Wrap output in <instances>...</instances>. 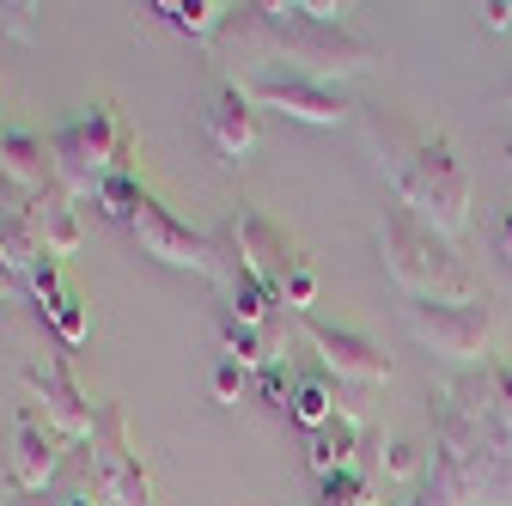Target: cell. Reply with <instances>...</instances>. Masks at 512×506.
<instances>
[{"instance_id":"obj_30","label":"cell","mask_w":512,"mask_h":506,"mask_svg":"<svg viewBox=\"0 0 512 506\" xmlns=\"http://www.w3.org/2000/svg\"><path fill=\"white\" fill-rule=\"evenodd\" d=\"M61 506H104V494H98V482H80L68 500H61Z\"/></svg>"},{"instance_id":"obj_34","label":"cell","mask_w":512,"mask_h":506,"mask_svg":"<svg viewBox=\"0 0 512 506\" xmlns=\"http://www.w3.org/2000/svg\"><path fill=\"white\" fill-rule=\"evenodd\" d=\"M506 98H512V86H506Z\"/></svg>"},{"instance_id":"obj_1","label":"cell","mask_w":512,"mask_h":506,"mask_svg":"<svg viewBox=\"0 0 512 506\" xmlns=\"http://www.w3.org/2000/svg\"><path fill=\"white\" fill-rule=\"evenodd\" d=\"M360 135L366 147L378 153V171L391 177V189L403 196V208L433 226L439 238H458L470 226V177L464 165L452 159V141L439 135H409L397 116L384 110H366L360 116Z\"/></svg>"},{"instance_id":"obj_12","label":"cell","mask_w":512,"mask_h":506,"mask_svg":"<svg viewBox=\"0 0 512 506\" xmlns=\"http://www.w3.org/2000/svg\"><path fill=\"white\" fill-rule=\"evenodd\" d=\"M61 446H68V439H61L37 415V403H19V421H13V470H7L13 494H43L49 476L61 470Z\"/></svg>"},{"instance_id":"obj_19","label":"cell","mask_w":512,"mask_h":506,"mask_svg":"<svg viewBox=\"0 0 512 506\" xmlns=\"http://www.w3.org/2000/svg\"><path fill=\"white\" fill-rule=\"evenodd\" d=\"M220 342H226V360H238L244 372H250V366H256V372L275 366V342L256 330V324H238L232 311H220Z\"/></svg>"},{"instance_id":"obj_23","label":"cell","mask_w":512,"mask_h":506,"mask_svg":"<svg viewBox=\"0 0 512 506\" xmlns=\"http://www.w3.org/2000/svg\"><path fill=\"white\" fill-rule=\"evenodd\" d=\"M366 476L360 470H336V476H324L317 482V506H366Z\"/></svg>"},{"instance_id":"obj_25","label":"cell","mask_w":512,"mask_h":506,"mask_svg":"<svg viewBox=\"0 0 512 506\" xmlns=\"http://www.w3.org/2000/svg\"><path fill=\"white\" fill-rule=\"evenodd\" d=\"M311 299H317V269L299 257V269H293V275H287V287H281V305H293L299 318H305V305H311Z\"/></svg>"},{"instance_id":"obj_5","label":"cell","mask_w":512,"mask_h":506,"mask_svg":"<svg viewBox=\"0 0 512 506\" xmlns=\"http://www.w3.org/2000/svg\"><path fill=\"white\" fill-rule=\"evenodd\" d=\"M128 238L141 244V257H153V263H165V269H189V275H202V281H226V257H220V244L208 238V232H196V226H183L159 196H147L141 202V214L128 220Z\"/></svg>"},{"instance_id":"obj_14","label":"cell","mask_w":512,"mask_h":506,"mask_svg":"<svg viewBox=\"0 0 512 506\" xmlns=\"http://www.w3.org/2000/svg\"><path fill=\"white\" fill-rule=\"evenodd\" d=\"M31 293H37V305H43V318H49V330L61 336V348H80L86 336H92V318H86V305H80V293H68L61 287V269H55V257H43L31 275Z\"/></svg>"},{"instance_id":"obj_6","label":"cell","mask_w":512,"mask_h":506,"mask_svg":"<svg viewBox=\"0 0 512 506\" xmlns=\"http://www.w3.org/2000/svg\"><path fill=\"white\" fill-rule=\"evenodd\" d=\"M214 244H220V257L226 263H238L263 293H275L281 299V287H287V275L299 269V257H293V244H287V232L275 226V220H263L256 208H232L226 214V226L214 232Z\"/></svg>"},{"instance_id":"obj_10","label":"cell","mask_w":512,"mask_h":506,"mask_svg":"<svg viewBox=\"0 0 512 506\" xmlns=\"http://www.w3.org/2000/svg\"><path fill=\"white\" fill-rule=\"evenodd\" d=\"M250 104H269L281 116H299V122H348L354 116V98L342 86H324V80H305V74H287V68H269V74H256L250 86Z\"/></svg>"},{"instance_id":"obj_2","label":"cell","mask_w":512,"mask_h":506,"mask_svg":"<svg viewBox=\"0 0 512 506\" xmlns=\"http://www.w3.org/2000/svg\"><path fill=\"white\" fill-rule=\"evenodd\" d=\"M214 43H244V49H269L287 61V74L324 80L336 86L342 74H366L372 68V43L354 37L342 19H311L305 7H232Z\"/></svg>"},{"instance_id":"obj_11","label":"cell","mask_w":512,"mask_h":506,"mask_svg":"<svg viewBox=\"0 0 512 506\" xmlns=\"http://www.w3.org/2000/svg\"><path fill=\"white\" fill-rule=\"evenodd\" d=\"M299 330H305V342L324 354V366L342 378V385H384L391 378V354H384L372 336H360V330H342V324H324V318H299Z\"/></svg>"},{"instance_id":"obj_26","label":"cell","mask_w":512,"mask_h":506,"mask_svg":"<svg viewBox=\"0 0 512 506\" xmlns=\"http://www.w3.org/2000/svg\"><path fill=\"white\" fill-rule=\"evenodd\" d=\"M208 391H214V403H226V409H232V403L244 397V366H238V360H220V366H214V378H208Z\"/></svg>"},{"instance_id":"obj_31","label":"cell","mask_w":512,"mask_h":506,"mask_svg":"<svg viewBox=\"0 0 512 506\" xmlns=\"http://www.w3.org/2000/svg\"><path fill=\"white\" fill-rule=\"evenodd\" d=\"M482 19H488V31H506L512 25V7H506V0H494V7H482Z\"/></svg>"},{"instance_id":"obj_20","label":"cell","mask_w":512,"mask_h":506,"mask_svg":"<svg viewBox=\"0 0 512 506\" xmlns=\"http://www.w3.org/2000/svg\"><path fill=\"white\" fill-rule=\"evenodd\" d=\"M0 263H7L13 275H31L43 263V244H37L31 220H25V208L19 214H0Z\"/></svg>"},{"instance_id":"obj_32","label":"cell","mask_w":512,"mask_h":506,"mask_svg":"<svg viewBox=\"0 0 512 506\" xmlns=\"http://www.w3.org/2000/svg\"><path fill=\"white\" fill-rule=\"evenodd\" d=\"M19 208H25V196H19L7 177H0V214H19Z\"/></svg>"},{"instance_id":"obj_7","label":"cell","mask_w":512,"mask_h":506,"mask_svg":"<svg viewBox=\"0 0 512 506\" xmlns=\"http://www.w3.org/2000/svg\"><path fill=\"white\" fill-rule=\"evenodd\" d=\"M92 482L110 506H153V482H147V464L128 439V415L122 403H98V421H92Z\"/></svg>"},{"instance_id":"obj_27","label":"cell","mask_w":512,"mask_h":506,"mask_svg":"<svg viewBox=\"0 0 512 506\" xmlns=\"http://www.w3.org/2000/svg\"><path fill=\"white\" fill-rule=\"evenodd\" d=\"M378 464L391 470V476H415V446H403V439L384 446V439H378Z\"/></svg>"},{"instance_id":"obj_13","label":"cell","mask_w":512,"mask_h":506,"mask_svg":"<svg viewBox=\"0 0 512 506\" xmlns=\"http://www.w3.org/2000/svg\"><path fill=\"white\" fill-rule=\"evenodd\" d=\"M202 135L220 159H244L256 147V110H250V92L244 86H220L202 110Z\"/></svg>"},{"instance_id":"obj_17","label":"cell","mask_w":512,"mask_h":506,"mask_svg":"<svg viewBox=\"0 0 512 506\" xmlns=\"http://www.w3.org/2000/svg\"><path fill=\"white\" fill-rule=\"evenodd\" d=\"M360 439H366V427H360L348 409H336V421H330V427H317V433L305 439L317 482H324V476H336V470H354V446H360Z\"/></svg>"},{"instance_id":"obj_24","label":"cell","mask_w":512,"mask_h":506,"mask_svg":"<svg viewBox=\"0 0 512 506\" xmlns=\"http://www.w3.org/2000/svg\"><path fill=\"white\" fill-rule=\"evenodd\" d=\"M256 397H263L269 409H293V403H287V397H293V378H287V366H281V360L256 372Z\"/></svg>"},{"instance_id":"obj_29","label":"cell","mask_w":512,"mask_h":506,"mask_svg":"<svg viewBox=\"0 0 512 506\" xmlns=\"http://www.w3.org/2000/svg\"><path fill=\"white\" fill-rule=\"evenodd\" d=\"M488 494H494L500 506H512V458H494V464H488Z\"/></svg>"},{"instance_id":"obj_3","label":"cell","mask_w":512,"mask_h":506,"mask_svg":"<svg viewBox=\"0 0 512 506\" xmlns=\"http://www.w3.org/2000/svg\"><path fill=\"white\" fill-rule=\"evenodd\" d=\"M378 257H384V275H391L409 299H439V305L476 299V287H470V275H464V257L452 250V238H439L433 226H421L409 208L384 220Z\"/></svg>"},{"instance_id":"obj_22","label":"cell","mask_w":512,"mask_h":506,"mask_svg":"<svg viewBox=\"0 0 512 506\" xmlns=\"http://www.w3.org/2000/svg\"><path fill=\"white\" fill-rule=\"evenodd\" d=\"M92 202H98V208H104L110 220H122V226H128V220L141 214V202H147V189H141V177H135V171H116V177H104V189H98Z\"/></svg>"},{"instance_id":"obj_18","label":"cell","mask_w":512,"mask_h":506,"mask_svg":"<svg viewBox=\"0 0 512 506\" xmlns=\"http://www.w3.org/2000/svg\"><path fill=\"white\" fill-rule=\"evenodd\" d=\"M153 13H159V19H171L177 31H189L196 43H214L232 7H226V0H159Z\"/></svg>"},{"instance_id":"obj_28","label":"cell","mask_w":512,"mask_h":506,"mask_svg":"<svg viewBox=\"0 0 512 506\" xmlns=\"http://www.w3.org/2000/svg\"><path fill=\"white\" fill-rule=\"evenodd\" d=\"M37 7H0V31H13L19 43H31L37 37V19H31Z\"/></svg>"},{"instance_id":"obj_9","label":"cell","mask_w":512,"mask_h":506,"mask_svg":"<svg viewBox=\"0 0 512 506\" xmlns=\"http://www.w3.org/2000/svg\"><path fill=\"white\" fill-rule=\"evenodd\" d=\"M25 391L37 397L43 421H49L61 439H92L98 403H86V391L74 385V372H68V354H43V360H25Z\"/></svg>"},{"instance_id":"obj_8","label":"cell","mask_w":512,"mask_h":506,"mask_svg":"<svg viewBox=\"0 0 512 506\" xmlns=\"http://www.w3.org/2000/svg\"><path fill=\"white\" fill-rule=\"evenodd\" d=\"M403 324L421 348L445 354V360H482L488 330H494V311L488 299H464V305H439V299H409L403 305Z\"/></svg>"},{"instance_id":"obj_21","label":"cell","mask_w":512,"mask_h":506,"mask_svg":"<svg viewBox=\"0 0 512 506\" xmlns=\"http://www.w3.org/2000/svg\"><path fill=\"white\" fill-rule=\"evenodd\" d=\"M293 421L311 427V433L336 421V391L324 385V378H299V385H293Z\"/></svg>"},{"instance_id":"obj_33","label":"cell","mask_w":512,"mask_h":506,"mask_svg":"<svg viewBox=\"0 0 512 506\" xmlns=\"http://www.w3.org/2000/svg\"><path fill=\"white\" fill-rule=\"evenodd\" d=\"M500 257L512 263V208H506V220H500Z\"/></svg>"},{"instance_id":"obj_4","label":"cell","mask_w":512,"mask_h":506,"mask_svg":"<svg viewBox=\"0 0 512 506\" xmlns=\"http://www.w3.org/2000/svg\"><path fill=\"white\" fill-rule=\"evenodd\" d=\"M49 159H55V183L68 196H98L104 177L135 171V129L116 104H92L68 129L49 135Z\"/></svg>"},{"instance_id":"obj_15","label":"cell","mask_w":512,"mask_h":506,"mask_svg":"<svg viewBox=\"0 0 512 506\" xmlns=\"http://www.w3.org/2000/svg\"><path fill=\"white\" fill-rule=\"evenodd\" d=\"M0 177H7L19 196H43L55 189V159H49V141L37 135H19V129H0Z\"/></svg>"},{"instance_id":"obj_16","label":"cell","mask_w":512,"mask_h":506,"mask_svg":"<svg viewBox=\"0 0 512 506\" xmlns=\"http://www.w3.org/2000/svg\"><path fill=\"white\" fill-rule=\"evenodd\" d=\"M25 220H31V232H37V244H43V257H74L80 250V220H74V196L68 189H43V196H31L25 202Z\"/></svg>"}]
</instances>
